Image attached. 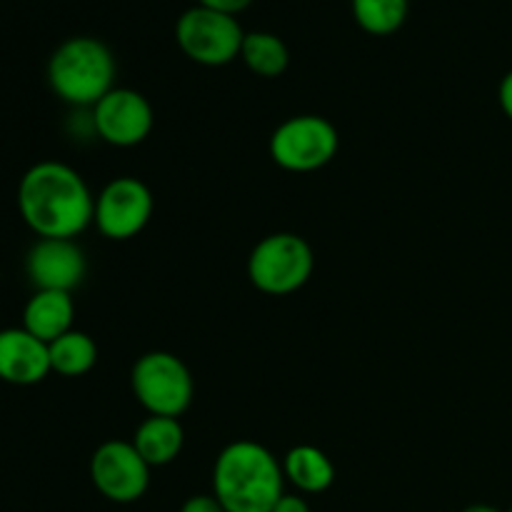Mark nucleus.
Wrapping results in <instances>:
<instances>
[{
    "instance_id": "f257e3e1",
    "label": "nucleus",
    "mask_w": 512,
    "mask_h": 512,
    "mask_svg": "<svg viewBox=\"0 0 512 512\" xmlns=\"http://www.w3.org/2000/svg\"><path fill=\"white\" fill-rule=\"evenodd\" d=\"M18 213L38 238L75 240L93 225L95 195L75 168L40 160L20 178Z\"/></svg>"
},
{
    "instance_id": "f03ea898",
    "label": "nucleus",
    "mask_w": 512,
    "mask_h": 512,
    "mask_svg": "<svg viewBox=\"0 0 512 512\" xmlns=\"http://www.w3.org/2000/svg\"><path fill=\"white\" fill-rule=\"evenodd\" d=\"M283 488V463L255 440H235L215 458L213 495L225 512H273Z\"/></svg>"
},
{
    "instance_id": "7ed1b4c3",
    "label": "nucleus",
    "mask_w": 512,
    "mask_h": 512,
    "mask_svg": "<svg viewBox=\"0 0 512 512\" xmlns=\"http://www.w3.org/2000/svg\"><path fill=\"white\" fill-rule=\"evenodd\" d=\"M118 63L103 40L75 35L63 40L48 60V85L63 103L93 110L115 88Z\"/></svg>"
},
{
    "instance_id": "20e7f679",
    "label": "nucleus",
    "mask_w": 512,
    "mask_h": 512,
    "mask_svg": "<svg viewBox=\"0 0 512 512\" xmlns=\"http://www.w3.org/2000/svg\"><path fill=\"white\" fill-rule=\"evenodd\" d=\"M315 270V255L298 233L265 235L248 258V278L260 293L283 298L303 288Z\"/></svg>"
},
{
    "instance_id": "39448f33",
    "label": "nucleus",
    "mask_w": 512,
    "mask_h": 512,
    "mask_svg": "<svg viewBox=\"0 0 512 512\" xmlns=\"http://www.w3.org/2000/svg\"><path fill=\"white\" fill-rule=\"evenodd\" d=\"M130 388L148 415L165 418H180L195 395L188 365L168 350H150L140 355L130 370Z\"/></svg>"
},
{
    "instance_id": "423d86ee",
    "label": "nucleus",
    "mask_w": 512,
    "mask_h": 512,
    "mask_svg": "<svg viewBox=\"0 0 512 512\" xmlns=\"http://www.w3.org/2000/svg\"><path fill=\"white\" fill-rule=\"evenodd\" d=\"M270 158L288 173H315L340 150L338 128L323 115H293L270 135Z\"/></svg>"
},
{
    "instance_id": "0eeeda50",
    "label": "nucleus",
    "mask_w": 512,
    "mask_h": 512,
    "mask_svg": "<svg viewBox=\"0 0 512 512\" xmlns=\"http://www.w3.org/2000/svg\"><path fill=\"white\" fill-rule=\"evenodd\" d=\"M175 40L185 58L205 68H220L240 58L245 30L235 15L195 5L188 8L175 23Z\"/></svg>"
},
{
    "instance_id": "6e6552de",
    "label": "nucleus",
    "mask_w": 512,
    "mask_h": 512,
    "mask_svg": "<svg viewBox=\"0 0 512 512\" xmlns=\"http://www.w3.org/2000/svg\"><path fill=\"white\" fill-rule=\"evenodd\" d=\"M155 210L153 193L148 185L133 175H120L95 198L93 225L108 240H130L145 230Z\"/></svg>"
},
{
    "instance_id": "1a4fd4ad",
    "label": "nucleus",
    "mask_w": 512,
    "mask_h": 512,
    "mask_svg": "<svg viewBox=\"0 0 512 512\" xmlns=\"http://www.w3.org/2000/svg\"><path fill=\"white\" fill-rule=\"evenodd\" d=\"M150 465L133 440H105L90 458V480L105 500L118 505L138 503L150 488Z\"/></svg>"
},
{
    "instance_id": "9d476101",
    "label": "nucleus",
    "mask_w": 512,
    "mask_h": 512,
    "mask_svg": "<svg viewBox=\"0 0 512 512\" xmlns=\"http://www.w3.org/2000/svg\"><path fill=\"white\" fill-rule=\"evenodd\" d=\"M90 123L95 135L113 148H135L150 135L155 113L150 100L133 88L115 85L93 110Z\"/></svg>"
},
{
    "instance_id": "9b49d317",
    "label": "nucleus",
    "mask_w": 512,
    "mask_h": 512,
    "mask_svg": "<svg viewBox=\"0 0 512 512\" xmlns=\"http://www.w3.org/2000/svg\"><path fill=\"white\" fill-rule=\"evenodd\" d=\"M85 253L75 240L38 238L25 255V273L35 290L73 293L85 278Z\"/></svg>"
},
{
    "instance_id": "f8f14e48",
    "label": "nucleus",
    "mask_w": 512,
    "mask_h": 512,
    "mask_svg": "<svg viewBox=\"0 0 512 512\" xmlns=\"http://www.w3.org/2000/svg\"><path fill=\"white\" fill-rule=\"evenodd\" d=\"M50 350L48 343L20 328L0 330V380L8 385H38L48 378Z\"/></svg>"
},
{
    "instance_id": "ddd939ff",
    "label": "nucleus",
    "mask_w": 512,
    "mask_h": 512,
    "mask_svg": "<svg viewBox=\"0 0 512 512\" xmlns=\"http://www.w3.org/2000/svg\"><path fill=\"white\" fill-rule=\"evenodd\" d=\"M73 320V293L63 290H35L23 308V328L48 345L60 335L70 333Z\"/></svg>"
},
{
    "instance_id": "4468645a",
    "label": "nucleus",
    "mask_w": 512,
    "mask_h": 512,
    "mask_svg": "<svg viewBox=\"0 0 512 512\" xmlns=\"http://www.w3.org/2000/svg\"><path fill=\"white\" fill-rule=\"evenodd\" d=\"M133 445L143 455L150 468H163L178 460L185 445V430L180 418H165V415H148L135 428Z\"/></svg>"
},
{
    "instance_id": "2eb2a0df",
    "label": "nucleus",
    "mask_w": 512,
    "mask_h": 512,
    "mask_svg": "<svg viewBox=\"0 0 512 512\" xmlns=\"http://www.w3.org/2000/svg\"><path fill=\"white\" fill-rule=\"evenodd\" d=\"M283 475L303 495H320L333 488L335 465L315 445H295L285 453Z\"/></svg>"
},
{
    "instance_id": "dca6fc26",
    "label": "nucleus",
    "mask_w": 512,
    "mask_h": 512,
    "mask_svg": "<svg viewBox=\"0 0 512 512\" xmlns=\"http://www.w3.org/2000/svg\"><path fill=\"white\" fill-rule=\"evenodd\" d=\"M50 370L63 378H83L98 363V345L83 330H70L48 345Z\"/></svg>"
},
{
    "instance_id": "f3484780",
    "label": "nucleus",
    "mask_w": 512,
    "mask_h": 512,
    "mask_svg": "<svg viewBox=\"0 0 512 512\" xmlns=\"http://www.w3.org/2000/svg\"><path fill=\"white\" fill-rule=\"evenodd\" d=\"M240 60L248 65L250 73L260 78H280L290 65V50L283 38L268 30H253L245 33Z\"/></svg>"
},
{
    "instance_id": "a211bd4d",
    "label": "nucleus",
    "mask_w": 512,
    "mask_h": 512,
    "mask_svg": "<svg viewBox=\"0 0 512 512\" xmlns=\"http://www.w3.org/2000/svg\"><path fill=\"white\" fill-rule=\"evenodd\" d=\"M353 18L360 28L375 38L398 33L408 20L410 0H350Z\"/></svg>"
},
{
    "instance_id": "6ab92c4d",
    "label": "nucleus",
    "mask_w": 512,
    "mask_h": 512,
    "mask_svg": "<svg viewBox=\"0 0 512 512\" xmlns=\"http://www.w3.org/2000/svg\"><path fill=\"white\" fill-rule=\"evenodd\" d=\"M180 512H225L220 500L215 498L213 493H203V495H190L188 500L183 503Z\"/></svg>"
},
{
    "instance_id": "aec40b11",
    "label": "nucleus",
    "mask_w": 512,
    "mask_h": 512,
    "mask_svg": "<svg viewBox=\"0 0 512 512\" xmlns=\"http://www.w3.org/2000/svg\"><path fill=\"white\" fill-rule=\"evenodd\" d=\"M198 5H203V8H210V10H218V13H225V15H235V18H238L243 10H248L250 5H253V0H198Z\"/></svg>"
},
{
    "instance_id": "412c9836",
    "label": "nucleus",
    "mask_w": 512,
    "mask_h": 512,
    "mask_svg": "<svg viewBox=\"0 0 512 512\" xmlns=\"http://www.w3.org/2000/svg\"><path fill=\"white\" fill-rule=\"evenodd\" d=\"M498 103H500V110L505 113V118H508L512 123V70H510V73H505L503 80H500Z\"/></svg>"
},
{
    "instance_id": "4be33fe9",
    "label": "nucleus",
    "mask_w": 512,
    "mask_h": 512,
    "mask_svg": "<svg viewBox=\"0 0 512 512\" xmlns=\"http://www.w3.org/2000/svg\"><path fill=\"white\" fill-rule=\"evenodd\" d=\"M273 512H310V505H308V500L303 498V495L285 493L283 498L275 503Z\"/></svg>"
},
{
    "instance_id": "5701e85b",
    "label": "nucleus",
    "mask_w": 512,
    "mask_h": 512,
    "mask_svg": "<svg viewBox=\"0 0 512 512\" xmlns=\"http://www.w3.org/2000/svg\"><path fill=\"white\" fill-rule=\"evenodd\" d=\"M463 512H503V510L495 508V505H488V503H475V505H468Z\"/></svg>"
},
{
    "instance_id": "b1692460",
    "label": "nucleus",
    "mask_w": 512,
    "mask_h": 512,
    "mask_svg": "<svg viewBox=\"0 0 512 512\" xmlns=\"http://www.w3.org/2000/svg\"><path fill=\"white\" fill-rule=\"evenodd\" d=\"M508 512H512V508H510V510H508Z\"/></svg>"
}]
</instances>
